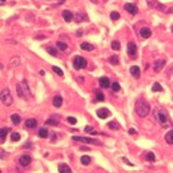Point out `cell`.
<instances>
[{"label":"cell","instance_id":"8992f818","mask_svg":"<svg viewBox=\"0 0 173 173\" xmlns=\"http://www.w3.org/2000/svg\"><path fill=\"white\" fill-rule=\"evenodd\" d=\"M73 67H75V69H83V68L86 67V60L84 59V57H81V56H76V57H73Z\"/></svg>","mask_w":173,"mask_h":173},{"label":"cell","instance_id":"ee69618b","mask_svg":"<svg viewBox=\"0 0 173 173\" xmlns=\"http://www.w3.org/2000/svg\"><path fill=\"white\" fill-rule=\"evenodd\" d=\"M123 161H124V162H125V164H127V165H131V167H132V165H133V164H132V162H129V161H128V160H127V159H125V157H123Z\"/></svg>","mask_w":173,"mask_h":173},{"label":"cell","instance_id":"816d5d0a","mask_svg":"<svg viewBox=\"0 0 173 173\" xmlns=\"http://www.w3.org/2000/svg\"><path fill=\"white\" fill-rule=\"evenodd\" d=\"M172 32H173V27H172Z\"/></svg>","mask_w":173,"mask_h":173},{"label":"cell","instance_id":"681fc988","mask_svg":"<svg viewBox=\"0 0 173 173\" xmlns=\"http://www.w3.org/2000/svg\"><path fill=\"white\" fill-rule=\"evenodd\" d=\"M57 1H59V4H63L65 1V0H57Z\"/></svg>","mask_w":173,"mask_h":173},{"label":"cell","instance_id":"7bdbcfd3","mask_svg":"<svg viewBox=\"0 0 173 173\" xmlns=\"http://www.w3.org/2000/svg\"><path fill=\"white\" fill-rule=\"evenodd\" d=\"M136 133H137V132H136V129H134V128L129 129V134H136Z\"/></svg>","mask_w":173,"mask_h":173},{"label":"cell","instance_id":"484cf974","mask_svg":"<svg viewBox=\"0 0 173 173\" xmlns=\"http://www.w3.org/2000/svg\"><path fill=\"white\" fill-rule=\"evenodd\" d=\"M80 161L83 165H89L91 164V157L89 156H81Z\"/></svg>","mask_w":173,"mask_h":173},{"label":"cell","instance_id":"836d02e7","mask_svg":"<svg viewBox=\"0 0 173 173\" xmlns=\"http://www.w3.org/2000/svg\"><path fill=\"white\" fill-rule=\"evenodd\" d=\"M111 47H112V49H114V51H119V49H120V43H119L117 40H114V41H112Z\"/></svg>","mask_w":173,"mask_h":173},{"label":"cell","instance_id":"83f0119b","mask_svg":"<svg viewBox=\"0 0 173 173\" xmlns=\"http://www.w3.org/2000/svg\"><path fill=\"white\" fill-rule=\"evenodd\" d=\"M108 128L113 129V131H119V129H120V125H119L116 121H111V123L108 124Z\"/></svg>","mask_w":173,"mask_h":173},{"label":"cell","instance_id":"d4e9b609","mask_svg":"<svg viewBox=\"0 0 173 173\" xmlns=\"http://www.w3.org/2000/svg\"><path fill=\"white\" fill-rule=\"evenodd\" d=\"M48 134H49V132H48V129H45V128H41V129H39V136L41 137V139H45V137H48Z\"/></svg>","mask_w":173,"mask_h":173},{"label":"cell","instance_id":"ffe728a7","mask_svg":"<svg viewBox=\"0 0 173 173\" xmlns=\"http://www.w3.org/2000/svg\"><path fill=\"white\" fill-rule=\"evenodd\" d=\"M45 125H59V117L57 116H52L51 119H48L47 121H45Z\"/></svg>","mask_w":173,"mask_h":173},{"label":"cell","instance_id":"5bb4252c","mask_svg":"<svg viewBox=\"0 0 173 173\" xmlns=\"http://www.w3.org/2000/svg\"><path fill=\"white\" fill-rule=\"evenodd\" d=\"M8 133H9V128H8V127H4V128L0 129V142H1V144L6 141V137H7V134H8Z\"/></svg>","mask_w":173,"mask_h":173},{"label":"cell","instance_id":"2e32d148","mask_svg":"<svg viewBox=\"0 0 173 173\" xmlns=\"http://www.w3.org/2000/svg\"><path fill=\"white\" fill-rule=\"evenodd\" d=\"M57 169H59V172H60V173H73V172H72V169H71V168L68 167L67 164H59Z\"/></svg>","mask_w":173,"mask_h":173},{"label":"cell","instance_id":"8d00e7d4","mask_svg":"<svg viewBox=\"0 0 173 173\" xmlns=\"http://www.w3.org/2000/svg\"><path fill=\"white\" fill-rule=\"evenodd\" d=\"M84 131H85L86 133H92V134H96V133H97V132H96L95 129H93L92 127H89V125H86L85 128H84Z\"/></svg>","mask_w":173,"mask_h":173},{"label":"cell","instance_id":"5b68a950","mask_svg":"<svg viewBox=\"0 0 173 173\" xmlns=\"http://www.w3.org/2000/svg\"><path fill=\"white\" fill-rule=\"evenodd\" d=\"M73 141H80V142H85V144H93V145H101V141L91 137H83V136H73L72 137Z\"/></svg>","mask_w":173,"mask_h":173},{"label":"cell","instance_id":"d6986e66","mask_svg":"<svg viewBox=\"0 0 173 173\" xmlns=\"http://www.w3.org/2000/svg\"><path fill=\"white\" fill-rule=\"evenodd\" d=\"M53 107H56V108H60L61 107V104H63V97L60 95H56L55 97H53Z\"/></svg>","mask_w":173,"mask_h":173},{"label":"cell","instance_id":"7c38bea8","mask_svg":"<svg viewBox=\"0 0 173 173\" xmlns=\"http://www.w3.org/2000/svg\"><path fill=\"white\" fill-rule=\"evenodd\" d=\"M140 36L142 37V39H148V37L152 36V31H151V28L148 27H144L140 29Z\"/></svg>","mask_w":173,"mask_h":173},{"label":"cell","instance_id":"7a4b0ae2","mask_svg":"<svg viewBox=\"0 0 173 173\" xmlns=\"http://www.w3.org/2000/svg\"><path fill=\"white\" fill-rule=\"evenodd\" d=\"M134 111H136V113L140 117H147L151 113V105H149V103L147 100L139 99L136 101V105H134Z\"/></svg>","mask_w":173,"mask_h":173},{"label":"cell","instance_id":"74e56055","mask_svg":"<svg viewBox=\"0 0 173 173\" xmlns=\"http://www.w3.org/2000/svg\"><path fill=\"white\" fill-rule=\"evenodd\" d=\"M111 19L112 20H119V19H120V14H119V12H116V11L111 12Z\"/></svg>","mask_w":173,"mask_h":173},{"label":"cell","instance_id":"e0dca14e","mask_svg":"<svg viewBox=\"0 0 173 173\" xmlns=\"http://www.w3.org/2000/svg\"><path fill=\"white\" fill-rule=\"evenodd\" d=\"M131 75L133 76L134 79H139L140 77V73H141V71H140V68L137 67V65H133V67H131Z\"/></svg>","mask_w":173,"mask_h":173},{"label":"cell","instance_id":"f546056e","mask_svg":"<svg viewBox=\"0 0 173 173\" xmlns=\"http://www.w3.org/2000/svg\"><path fill=\"white\" fill-rule=\"evenodd\" d=\"M47 52L51 53L52 56H59V52H57V49L53 47H47Z\"/></svg>","mask_w":173,"mask_h":173},{"label":"cell","instance_id":"d6a6232c","mask_svg":"<svg viewBox=\"0 0 173 173\" xmlns=\"http://www.w3.org/2000/svg\"><path fill=\"white\" fill-rule=\"evenodd\" d=\"M56 47L59 48V49H61V51L67 49V44H65V43H63V41H57V43H56Z\"/></svg>","mask_w":173,"mask_h":173},{"label":"cell","instance_id":"f907efd6","mask_svg":"<svg viewBox=\"0 0 173 173\" xmlns=\"http://www.w3.org/2000/svg\"><path fill=\"white\" fill-rule=\"evenodd\" d=\"M0 3H1V6H3V4L6 3V0H1V1H0Z\"/></svg>","mask_w":173,"mask_h":173},{"label":"cell","instance_id":"4fadbf2b","mask_svg":"<svg viewBox=\"0 0 173 173\" xmlns=\"http://www.w3.org/2000/svg\"><path fill=\"white\" fill-rule=\"evenodd\" d=\"M97 116H99V119H107V117L111 116V112H109V109H107V108H101L97 111Z\"/></svg>","mask_w":173,"mask_h":173},{"label":"cell","instance_id":"f35d334b","mask_svg":"<svg viewBox=\"0 0 173 173\" xmlns=\"http://www.w3.org/2000/svg\"><path fill=\"white\" fill-rule=\"evenodd\" d=\"M112 91H114V92H117V91H120V84H119L117 81H114V83H112Z\"/></svg>","mask_w":173,"mask_h":173},{"label":"cell","instance_id":"cb8c5ba5","mask_svg":"<svg viewBox=\"0 0 173 173\" xmlns=\"http://www.w3.org/2000/svg\"><path fill=\"white\" fill-rule=\"evenodd\" d=\"M81 48H83L84 51H89L91 52V51H93L95 47H93L92 44H89V43H81Z\"/></svg>","mask_w":173,"mask_h":173},{"label":"cell","instance_id":"30bf717a","mask_svg":"<svg viewBox=\"0 0 173 173\" xmlns=\"http://www.w3.org/2000/svg\"><path fill=\"white\" fill-rule=\"evenodd\" d=\"M127 52L131 57H136V52H137V47L134 43H128V48H127Z\"/></svg>","mask_w":173,"mask_h":173},{"label":"cell","instance_id":"c3c4849f","mask_svg":"<svg viewBox=\"0 0 173 173\" xmlns=\"http://www.w3.org/2000/svg\"><path fill=\"white\" fill-rule=\"evenodd\" d=\"M91 1H92L93 4H97V3H99V0H91Z\"/></svg>","mask_w":173,"mask_h":173},{"label":"cell","instance_id":"603a6c76","mask_svg":"<svg viewBox=\"0 0 173 173\" xmlns=\"http://www.w3.org/2000/svg\"><path fill=\"white\" fill-rule=\"evenodd\" d=\"M11 121L15 124V125H17V124H20V121H21V119H20V116H19V114L14 113V114H11Z\"/></svg>","mask_w":173,"mask_h":173},{"label":"cell","instance_id":"ac0fdd59","mask_svg":"<svg viewBox=\"0 0 173 173\" xmlns=\"http://www.w3.org/2000/svg\"><path fill=\"white\" fill-rule=\"evenodd\" d=\"M35 127H37L36 119H27L25 120V128H35Z\"/></svg>","mask_w":173,"mask_h":173},{"label":"cell","instance_id":"4316f807","mask_svg":"<svg viewBox=\"0 0 173 173\" xmlns=\"http://www.w3.org/2000/svg\"><path fill=\"white\" fill-rule=\"evenodd\" d=\"M108 61L111 63L112 65H119V57L116 55H113L112 57H109V59H108Z\"/></svg>","mask_w":173,"mask_h":173},{"label":"cell","instance_id":"9c48e42d","mask_svg":"<svg viewBox=\"0 0 173 173\" xmlns=\"http://www.w3.org/2000/svg\"><path fill=\"white\" fill-rule=\"evenodd\" d=\"M124 9H125L127 12H129L131 15H136L137 12H139L137 7L134 6V4H132V3H125L124 4Z\"/></svg>","mask_w":173,"mask_h":173},{"label":"cell","instance_id":"e575fe53","mask_svg":"<svg viewBox=\"0 0 173 173\" xmlns=\"http://www.w3.org/2000/svg\"><path fill=\"white\" fill-rule=\"evenodd\" d=\"M152 89L156 91V92H161V91H162V86L160 85L159 83H154L153 85H152Z\"/></svg>","mask_w":173,"mask_h":173},{"label":"cell","instance_id":"9a60e30c","mask_svg":"<svg viewBox=\"0 0 173 173\" xmlns=\"http://www.w3.org/2000/svg\"><path fill=\"white\" fill-rule=\"evenodd\" d=\"M99 85L101 88H109L111 86V81H109L108 77H100L99 79Z\"/></svg>","mask_w":173,"mask_h":173},{"label":"cell","instance_id":"44dd1931","mask_svg":"<svg viewBox=\"0 0 173 173\" xmlns=\"http://www.w3.org/2000/svg\"><path fill=\"white\" fill-rule=\"evenodd\" d=\"M63 17H64V20H65V21H67V23H69L71 20H72L75 16H73V14H72V12H71V11H68V9H65V11H63Z\"/></svg>","mask_w":173,"mask_h":173},{"label":"cell","instance_id":"277c9868","mask_svg":"<svg viewBox=\"0 0 173 173\" xmlns=\"http://www.w3.org/2000/svg\"><path fill=\"white\" fill-rule=\"evenodd\" d=\"M1 103H3V105H6V107H9L12 103H14V97H12L11 91H9L8 88L1 91Z\"/></svg>","mask_w":173,"mask_h":173},{"label":"cell","instance_id":"4dcf8cb0","mask_svg":"<svg viewBox=\"0 0 173 173\" xmlns=\"http://www.w3.org/2000/svg\"><path fill=\"white\" fill-rule=\"evenodd\" d=\"M52 71L56 73V75H59L60 77H63V76H64V72H63V71L60 69L59 67H55V65H53V67H52Z\"/></svg>","mask_w":173,"mask_h":173},{"label":"cell","instance_id":"d590c367","mask_svg":"<svg viewBox=\"0 0 173 173\" xmlns=\"http://www.w3.org/2000/svg\"><path fill=\"white\" fill-rule=\"evenodd\" d=\"M147 160L151 162H153L154 160H156V156H154V153H152V152H149V153H147Z\"/></svg>","mask_w":173,"mask_h":173},{"label":"cell","instance_id":"8fae6325","mask_svg":"<svg viewBox=\"0 0 173 173\" xmlns=\"http://www.w3.org/2000/svg\"><path fill=\"white\" fill-rule=\"evenodd\" d=\"M167 64V61H165L164 59H160V60H156L153 64V71L154 72H160V71L164 68V65Z\"/></svg>","mask_w":173,"mask_h":173},{"label":"cell","instance_id":"60d3db41","mask_svg":"<svg viewBox=\"0 0 173 173\" xmlns=\"http://www.w3.org/2000/svg\"><path fill=\"white\" fill-rule=\"evenodd\" d=\"M67 121L69 124H72V125H75L76 123H77V120H76V117H73V116H68L67 117Z\"/></svg>","mask_w":173,"mask_h":173},{"label":"cell","instance_id":"f6af8a7d","mask_svg":"<svg viewBox=\"0 0 173 173\" xmlns=\"http://www.w3.org/2000/svg\"><path fill=\"white\" fill-rule=\"evenodd\" d=\"M31 147H32L31 142H25V144H24V148H31Z\"/></svg>","mask_w":173,"mask_h":173},{"label":"cell","instance_id":"ba28073f","mask_svg":"<svg viewBox=\"0 0 173 173\" xmlns=\"http://www.w3.org/2000/svg\"><path fill=\"white\" fill-rule=\"evenodd\" d=\"M31 161H32V159L29 154H23L19 159V164L21 165V167H28V165L31 164Z\"/></svg>","mask_w":173,"mask_h":173},{"label":"cell","instance_id":"b9f144b4","mask_svg":"<svg viewBox=\"0 0 173 173\" xmlns=\"http://www.w3.org/2000/svg\"><path fill=\"white\" fill-rule=\"evenodd\" d=\"M9 64H11V67H17V64H19V59H17V57H12Z\"/></svg>","mask_w":173,"mask_h":173},{"label":"cell","instance_id":"ab89813d","mask_svg":"<svg viewBox=\"0 0 173 173\" xmlns=\"http://www.w3.org/2000/svg\"><path fill=\"white\" fill-rule=\"evenodd\" d=\"M11 139H12V141H15V142L19 141V140H20V134L16 133V132H14V133L11 134Z\"/></svg>","mask_w":173,"mask_h":173},{"label":"cell","instance_id":"f1b7e54d","mask_svg":"<svg viewBox=\"0 0 173 173\" xmlns=\"http://www.w3.org/2000/svg\"><path fill=\"white\" fill-rule=\"evenodd\" d=\"M104 100H105L104 95L101 93L100 89H97V91H96V101H104Z\"/></svg>","mask_w":173,"mask_h":173},{"label":"cell","instance_id":"7dc6e473","mask_svg":"<svg viewBox=\"0 0 173 173\" xmlns=\"http://www.w3.org/2000/svg\"><path fill=\"white\" fill-rule=\"evenodd\" d=\"M76 35H77L79 37H80V36H83V31H81V29H80V31H77V32H76Z\"/></svg>","mask_w":173,"mask_h":173},{"label":"cell","instance_id":"bcb514c9","mask_svg":"<svg viewBox=\"0 0 173 173\" xmlns=\"http://www.w3.org/2000/svg\"><path fill=\"white\" fill-rule=\"evenodd\" d=\"M55 140H56V134H55V133H52V136H51V141L53 142Z\"/></svg>","mask_w":173,"mask_h":173},{"label":"cell","instance_id":"1f68e13d","mask_svg":"<svg viewBox=\"0 0 173 173\" xmlns=\"http://www.w3.org/2000/svg\"><path fill=\"white\" fill-rule=\"evenodd\" d=\"M75 19H76V21H77V23H80L83 19H86V16H85V14H84V12H80V14L76 15Z\"/></svg>","mask_w":173,"mask_h":173},{"label":"cell","instance_id":"6da1fadb","mask_svg":"<svg viewBox=\"0 0 173 173\" xmlns=\"http://www.w3.org/2000/svg\"><path fill=\"white\" fill-rule=\"evenodd\" d=\"M153 117H154V120H156L161 127H164V128H168V127L172 125V121H170V119H169V114H168V112L165 111V109L156 108L153 111Z\"/></svg>","mask_w":173,"mask_h":173},{"label":"cell","instance_id":"7402d4cb","mask_svg":"<svg viewBox=\"0 0 173 173\" xmlns=\"http://www.w3.org/2000/svg\"><path fill=\"white\" fill-rule=\"evenodd\" d=\"M165 141H167L169 145H173V129L167 132V134H165Z\"/></svg>","mask_w":173,"mask_h":173},{"label":"cell","instance_id":"3957f363","mask_svg":"<svg viewBox=\"0 0 173 173\" xmlns=\"http://www.w3.org/2000/svg\"><path fill=\"white\" fill-rule=\"evenodd\" d=\"M16 91H17V95H19V97L24 99V100H27V99L31 97V92H29V88H28V84L25 80H23L21 83H19L16 85Z\"/></svg>","mask_w":173,"mask_h":173},{"label":"cell","instance_id":"52a82bcc","mask_svg":"<svg viewBox=\"0 0 173 173\" xmlns=\"http://www.w3.org/2000/svg\"><path fill=\"white\" fill-rule=\"evenodd\" d=\"M148 6L151 7V8L159 9V11H161V12H165V11H170V12H172V9L167 8V7H165V6H162V4H160L159 1H156V0H149V1H148Z\"/></svg>","mask_w":173,"mask_h":173}]
</instances>
